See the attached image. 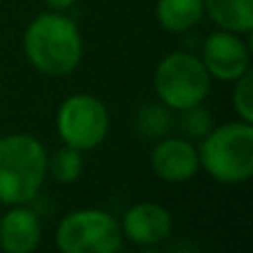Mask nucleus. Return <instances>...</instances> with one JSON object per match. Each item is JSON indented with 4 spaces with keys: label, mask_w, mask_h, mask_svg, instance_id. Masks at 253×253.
I'll use <instances>...</instances> for the list:
<instances>
[{
    "label": "nucleus",
    "mask_w": 253,
    "mask_h": 253,
    "mask_svg": "<svg viewBox=\"0 0 253 253\" xmlns=\"http://www.w3.org/2000/svg\"><path fill=\"white\" fill-rule=\"evenodd\" d=\"M153 87L162 105L173 111H182L205 102L211 89V76L198 56L173 51L158 62Z\"/></svg>",
    "instance_id": "obj_4"
},
{
    "label": "nucleus",
    "mask_w": 253,
    "mask_h": 253,
    "mask_svg": "<svg viewBox=\"0 0 253 253\" xmlns=\"http://www.w3.org/2000/svg\"><path fill=\"white\" fill-rule=\"evenodd\" d=\"M25 56L34 69L47 76H67L83 60V36L62 11L36 16L22 36Z\"/></svg>",
    "instance_id": "obj_1"
},
{
    "label": "nucleus",
    "mask_w": 253,
    "mask_h": 253,
    "mask_svg": "<svg viewBox=\"0 0 253 253\" xmlns=\"http://www.w3.org/2000/svg\"><path fill=\"white\" fill-rule=\"evenodd\" d=\"M205 13L218 29L233 34H251L253 29V0H202Z\"/></svg>",
    "instance_id": "obj_11"
},
{
    "label": "nucleus",
    "mask_w": 253,
    "mask_h": 253,
    "mask_svg": "<svg viewBox=\"0 0 253 253\" xmlns=\"http://www.w3.org/2000/svg\"><path fill=\"white\" fill-rule=\"evenodd\" d=\"M40 238V220L31 209L13 205L7 213L0 215V249L4 253H34Z\"/></svg>",
    "instance_id": "obj_10"
},
{
    "label": "nucleus",
    "mask_w": 253,
    "mask_h": 253,
    "mask_svg": "<svg viewBox=\"0 0 253 253\" xmlns=\"http://www.w3.org/2000/svg\"><path fill=\"white\" fill-rule=\"evenodd\" d=\"M83 151L67 147V144H62L51 156H47V175H51V180H56L58 184L76 182L83 173Z\"/></svg>",
    "instance_id": "obj_13"
},
{
    "label": "nucleus",
    "mask_w": 253,
    "mask_h": 253,
    "mask_svg": "<svg viewBox=\"0 0 253 253\" xmlns=\"http://www.w3.org/2000/svg\"><path fill=\"white\" fill-rule=\"evenodd\" d=\"M200 60L211 78H218L222 83H236L242 74L249 71L251 58L240 34L218 29L207 36Z\"/></svg>",
    "instance_id": "obj_7"
},
{
    "label": "nucleus",
    "mask_w": 253,
    "mask_h": 253,
    "mask_svg": "<svg viewBox=\"0 0 253 253\" xmlns=\"http://www.w3.org/2000/svg\"><path fill=\"white\" fill-rule=\"evenodd\" d=\"M118 253H123V251H118Z\"/></svg>",
    "instance_id": "obj_19"
},
{
    "label": "nucleus",
    "mask_w": 253,
    "mask_h": 253,
    "mask_svg": "<svg viewBox=\"0 0 253 253\" xmlns=\"http://www.w3.org/2000/svg\"><path fill=\"white\" fill-rule=\"evenodd\" d=\"M151 169L165 182H187L200 169L198 149L182 135H165L151 151Z\"/></svg>",
    "instance_id": "obj_8"
},
{
    "label": "nucleus",
    "mask_w": 253,
    "mask_h": 253,
    "mask_svg": "<svg viewBox=\"0 0 253 253\" xmlns=\"http://www.w3.org/2000/svg\"><path fill=\"white\" fill-rule=\"evenodd\" d=\"M120 231L140 247H156L171 233V213L158 202H138L126 209Z\"/></svg>",
    "instance_id": "obj_9"
},
{
    "label": "nucleus",
    "mask_w": 253,
    "mask_h": 253,
    "mask_svg": "<svg viewBox=\"0 0 253 253\" xmlns=\"http://www.w3.org/2000/svg\"><path fill=\"white\" fill-rule=\"evenodd\" d=\"M200 167L222 184L245 182L253 175V125L245 120L213 126L198 149Z\"/></svg>",
    "instance_id": "obj_3"
},
{
    "label": "nucleus",
    "mask_w": 253,
    "mask_h": 253,
    "mask_svg": "<svg viewBox=\"0 0 253 253\" xmlns=\"http://www.w3.org/2000/svg\"><path fill=\"white\" fill-rule=\"evenodd\" d=\"M173 129V116L165 105H144L135 114V131L142 138H165Z\"/></svg>",
    "instance_id": "obj_14"
},
{
    "label": "nucleus",
    "mask_w": 253,
    "mask_h": 253,
    "mask_svg": "<svg viewBox=\"0 0 253 253\" xmlns=\"http://www.w3.org/2000/svg\"><path fill=\"white\" fill-rule=\"evenodd\" d=\"M60 253H118L123 245L120 222L102 209H78L56 229Z\"/></svg>",
    "instance_id": "obj_5"
},
{
    "label": "nucleus",
    "mask_w": 253,
    "mask_h": 253,
    "mask_svg": "<svg viewBox=\"0 0 253 253\" xmlns=\"http://www.w3.org/2000/svg\"><path fill=\"white\" fill-rule=\"evenodd\" d=\"M47 178V149L36 135L0 138V205H27Z\"/></svg>",
    "instance_id": "obj_2"
},
{
    "label": "nucleus",
    "mask_w": 253,
    "mask_h": 253,
    "mask_svg": "<svg viewBox=\"0 0 253 253\" xmlns=\"http://www.w3.org/2000/svg\"><path fill=\"white\" fill-rule=\"evenodd\" d=\"M205 18L202 0H158L156 20L165 31L182 34L189 31Z\"/></svg>",
    "instance_id": "obj_12"
},
{
    "label": "nucleus",
    "mask_w": 253,
    "mask_h": 253,
    "mask_svg": "<svg viewBox=\"0 0 253 253\" xmlns=\"http://www.w3.org/2000/svg\"><path fill=\"white\" fill-rule=\"evenodd\" d=\"M56 126L62 144L78 151H91L105 142L109 133V111L100 98L74 93L58 109Z\"/></svg>",
    "instance_id": "obj_6"
},
{
    "label": "nucleus",
    "mask_w": 253,
    "mask_h": 253,
    "mask_svg": "<svg viewBox=\"0 0 253 253\" xmlns=\"http://www.w3.org/2000/svg\"><path fill=\"white\" fill-rule=\"evenodd\" d=\"M0 215H2V213H0Z\"/></svg>",
    "instance_id": "obj_20"
},
{
    "label": "nucleus",
    "mask_w": 253,
    "mask_h": 253,
    "mask_svg": "<svg viewBox=\"0 0 253 253\" xmlns=\"http://www.w3.org/2000/svg\"><path fill=\"white\" fill-rule=\"evenodd\" d=\"M233 107H236V114L240 116V120L253 125V74H251V69L236 80Z\"/></svg>",
    "instance_id": "obj_16"
},
{
    "label": "nucleus",
    "mask_w": 253,
    "mask_h": 253,
    "mask_svg": "<svg viewBox=\"0 0 253 253\" xmlns=\"http://www.w3.org/2000/svg\"><path fill=\"white\" fill-rule=\"evenodd\" d=\"M44 4H47L51 11H65V9L74 7L76 0H44Z\"/></svg>",
    "instance_id": "obj_17"
},
{
    "label": "nucleus",
    "mask_w": 253,
    "mask_h": 253,
    "mask_svg": "<svg viewBox=\"0 0 253 253\" xmlns=\"http://www.w3.org/2000/svg\"><path fill=\"white\" fill-rule=\"evenodd\" d=\"M178 126V131L182 133V138H191V140H202L211 129H213V118L211 111L202 105L189 107L182 109L178 116V120L173 123Z\"/></svg>",
    "instance_id": "obj_15"
},
{
    "label": "nucleus",
    "mask_w": 253,
    "mask_h": 253,
    "mask_svg": "<svg viewBox=\"0 0 253 253\" xmlns=\"http://www.w3.org/2000/svg\"><path fill=\"white\" fill-rule=\"evenodd\" d=\"M149 253H156V251H149Z\"/></svg>",
    "instance_id": "obj_18"
}]
</instances>
